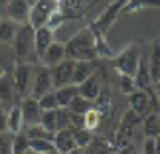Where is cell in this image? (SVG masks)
I'll return each instance as SVG.
<instances>
[{
    "label": "cell",
    "mask_w": 160,
    "mask_h": 154,
    "mask_svg": "<svg viewBox=\"0 0 160 154\" xmlns=\"http://www.w3.org/2000/svg\"><path fill=\"white\" fill-rule=\"evenodd\" d=\"M65 52L69 59L75 61H95L99 59V53H97V40L93 32L89 28L79 30L77 34H73L69 42L65 44Z\"/></svg>",
    "instance_id": "cell-1"
},
{
    "label": "cell",
    "mask_w": 160,
    "mask_h": 154,
    "mask_svg": "<svg viewBox=\"0 0 160 154\" xmlns=\"http://www.w3.org/2000/svg\"><path fill=\"white\" fill-rule=\"evenodd\" d=\"M12 46H14L16 63H28V59L36 53V28L30 22L20 24Z\"/></svg>",
    "instance_id": "cell-2"
},
{
    "label": "cell",
    "mask_w": 160,
    "mask_h": 154,
    "mask_svg": "<svg viewBox=\"0 0 160 154\" xmlns=\"http://www.w3.org/2000/svg\"><path fill=\"white\" fill-rule=\"evenodd\" d=\"M127 2H128V0H115V2H111L107 8L103 10L99 16H97V20H93L87 26L91 32H93L95 40H105V36H107V32L111 30V26H113L115 20L122 14Z\"/></svg>",
    "instance_id": "cell-3"
},
{
    "label": "cell",
    "mask_w": 160,
    "mask_h": 154,
    "mask_svg": "<svg viewBox=\"0 0 160 154\" xmlns=\"http://www.w3.org/2000/svg\"><path fill=\"white\" fill-rule=\"evenodd\" d=\"M140 63V47L137 44H128L117 57H113V67L119 71V75H132L137 73Z\"/></svg>",
    "instance_id": "cell-4"
},
{
    "label": "cell",
    "mask_w": 160,
    "mask_h": 154,
    "mask_svg": "<svg viewBox=\"0 0 160 154\" xmlns=\"http://www.w3.org/2000/svg\"><path fill=\"white\" fill-rule=\"evenodd\" d=\"M14 87H16V95L26 99L32 95V87H34V65L32 63H16L14 73Z\"/></svg>",
    "instance_id": "cell-5"
},
{
    "label": "cell",
    "mask_w": 160,
    "mask_h": 154,
    "mask_svg": "<svg viewBox=\"0 0 160 154\" xmlns=\"http://www.w3.org/2000/svg\"><path fill=\"white\" fill-rule=\"evenodd\" d=\"M59 0H36L32 10H30V24L34 28L48 26L52 22L53 14L58 12Z\"/></svg>",
    "instance_id": "cell-6"
},
{
    "label": "cell",
    "mask_w": 160,
    "mask_h": 154,
    "mask_svg": "<svg viewBox=\"0 0 160 154\" xmlns=\"http://www.w3.org/2000/svg\"><path fill=\"white\" fill-rule=\"evenodd\" d=\"M53 91V77H52V67L48 65H38L34 69V87H32V97L40 99L46 93Z\"/></svg>",
    "instance_id": "cell-7"
},
{
    "label": "cell",
    "mask_w": 160,
    "mask_h": 154,
    "mask_svg": "<svg viewBox=\"0 0 160 154\" xmlns=\"http://www.w3.org/2000/svg\"><path fill=\"white\" fill-rule=\"evenodd\" d=\"M73 69H75V59H63L61 63H58L55 67H52V77H53V87H65L71 85L73 81Z\"/></svg>",
    "instance_id": "cell-8"
},
{
    "label": "cell",
    "mask_w": 160,
    "mask_h": 154,
    "mask_svg": "<svg viewBox=\"0 0 160 154\" xmlns=\"http://www.w3.org/2000/svg\"><path fill=\"white\" fill-rule=\"evenodd\" d=\"M30 10H32V6L28 4V0H8V2H6L8 20L16 22L18 26L30 22Z\"/></svg>",
    "instance_id": "cell-9"
},
{
    "label": "cell",
    "mask_w": 160,
    "mask_h": 154,
    "mask_svg": "<svg viewBox=\"0 0 160 154\" xmlns=\"http://www.w3.org/2000/svg\"><path fill=\"white\" fill-rule=\"evenodd\" d=\"M128 105H131L132 111H137L138 115L146 117L148 113H152L154 111V107H152V99H150V91L148 89H134L131 95H128Z\"/></svg>",
    "instance_id": "cell-10"
},
{
    "label": "cell",
    "mask_w": 160,
    "mask_h": 154,
    "mask_svg": "<svg viewBox=\"0 0 160 154\" xmlns=\"http://www.w3.org/2000/svg\"><path fill=\"white\" fill-rule=\"evenodd\" d=\"M22 115H24V125L28 127H34V125H40L42 122V115H44V111L40 107V101L36 99V97H26V99L22 101Z\"/></svg>",
    "instance_id": "cell-11"
},
{
    "label": "cell",
    "mask_w": 160,
    "mask_h": 154,
    "mask_svg": "<svg viewBox=\"0 0 160 154\" xmlns=\"http://www.w3.org/2000/svg\"><path fill=\"white\" fill-rule=\"evenodd\" d=\"M53 32L50 26H42V28H36V57L40 61L44 59V55L48 52V47L53 44Z\"/></svg>",
    "instance_id": "cell-12"
},
{
    "label": "cell",
    "mask_w": 160,
    "mask_h": 154,
    "mask_svg": "<svg viewBox=\"0 0 160 154\" xmlns=\"http://www.w3.org/2000/svg\"><path fill=\"white\" fill-rule=\"evenodd\" d=\"M53 146L59 154H69L73 148H77L73 138V128H61L53 134Z\"/></svg>",
    "instance_id": "cell-13"
},
{
    "label": "cell",
    "mask_w": 160,
    "mask_h": 154,
    "mask_svg": "<svg viewBox=\"0 0 160 154\" xmlns=\"http://www.w3.org/2000/svg\"><path fill=\"white\" fill-rule=\"evenodd\" d=\"M63 59H67V52H65V46L59 44V42H53V44L48 47V52L42 59V63L48 65V67H55L58 63H61Z\"/></svg>",
    "instance_id": "cell-14"
},
{
    "label": "cell",
    "mask_w": 160,
    "mask_h": 154,
    "mask_svg": "<svg viewBox=\"0 0 160 154\" xmlns=\"http://www.w3.org/2000/svg\"><path fill=\"white\" fill-rule=\"evenodd\" d=\"M79 95L85 97L89 101H95L97 97L101 95V85H99V77H97V71L91 77H87L85 81L79 85Z\"/></svg>",
    "instance_id": "cell-15"
},
{
    "label": "cell",
    "mask_w": 160,
    "mask_h": 154,
    "mask_svg": "<svg viewBox=\"0 0 160 154\" xmlns=\"http://www.w3.org/2000/svg\"><path fill=\"white\" fill-rule=\"evenodd\" d=\"M97 71V65L93 61H75V69H73V85H81L87 77H91Z\"/></svg>",
    "instance_id": "cell-16"
},
{
    "label": "cell",
    "mask_w": 160,
    "mask_h": 154,
    "mask_svg": "<svg viewBox=\"0 0 160 154\" xmlns=\"http://www.w3.org/2000/svg\"><path fill=\"white\" fill-rule=\"evenodd\" d=\"M14 97H16L14 79H12V75L4 73V75L0 77V101H2V105H10L14 101Z\"/></svg>",
    "instance_id": "cell-17"
},
{
    "label": "cell",
    "mask_w": 160,
    "mask_h": 154,
    "mask_svg": "<svg viewBox=\"0 0 160 154\" xmlns=\"http://www.w3.org/2000/svg\"><path fill=\"white\" fill-rule=\"evenodd\" d=\"M148 69H150V79L152 83L160 81V40L152 44L150 57H148Z\"/></svg>",
    "instance_id": "cell-18"
},
{
    "label": "cell",
    "mask_w": 160,
    "mask_h": 154,
    "mask_svg": "<svg viewBox=\"0 0 160 154\" xmlns=\"http://www.w3.org/2000/svg\"><path fill=\"white\" fill-rule=\"evenodd\" d=\"M55 95H58V101H59V107L67 109L71 105V101L79 95V85H65V87H59L55 89Z\"/></svg>",
    "instance_id": "cell-19"
},
{
    "label": "cell",
    "mask_w": 160,
    "mask_h": 154,
    "mask_svg": "<svg viewBox=\"0 0 160 154\" xmlns=\"http://www.w3.org/2000/svg\"><path fill=\"white\" fill-rule=\"evenodd\" d=\"M160 134V115L158 111H152L144 117V137L146 138H156Z\"/></svg>",
    "instance_id": "cell-20"
},
{
    "label": "cell",
    "mask_w": 160,
    "mask_h": 154,
    "mask_svg": "<svg viewBox=\"0 0 160 154\" xmlns=\"http://www.w3.org/2000/svg\"><path fill=\"white\" fill-rule=\"evenodd\" d=\"M134 83H137V89H150L152 87V79H150V69H148V63H144L140 59L138 63V69L134 73Z\"/></svg>",
    "instance_id": "cell-21"
},
{
    "label": "cell",
    "mask_w": 160,
    "mask_h": 154,
    "mask_svg": "<svg viewBox=\"0 0 160 154\" xmlns=\"http://www.w3.org/2000/svg\"><path fill=\"white\" fill-rule=\"evenodd\" d=\"M24 127V115H22V107L20 105H14L8 111V131L12 134H18Z\"/></svg>",
    "instance_id": "cell-22"
},
{
    "label": "cell",
    "mask_w": 160,
    "mask_h": 154,
    "mask_svg": "<svg viewBox=\"0 0 160 154\" xmlns=\"http://www.w3.org/2000/svg\"><path fill=\"white\" fill-rule=\"evenodd\" d=\"M18 26L12 20H2L0 22V44H14Z\"/></svg>",
    "instance_id": "cell-23"
},
{
    "label": "cell",
    "mask_w": 160,
    "mask_h": 154,
    "mask_svg": "<svg viewBox=\"0 0 160 154\" xmlns=\"http://www.w3.org/2000/svg\"><path fill=\"white\" fill-rule=\"evenodd\" d=\"M142 8H160V0H128L122 14H132Z\"/></svg>",
    "instance_id": "cell-24"
},
{
    "label": "cell",
    "mask_w": 160,
    "mask_h": 154,
    "mask_svg": "<svg viewBox=\"0 0 160 154\" xmlns=\"http://www.w3.org/2000/svg\"><path fill=\"white\" fill-rule=\"evenodd\" d=\"M28 150H32L30 148V137L24 131H20L12 138V152L14 154H26Z\"/></svg>",
    "instance_id": "cell-25"
},
{
    "label": "cell",
    "mask_w": 160,
    "mask_h": 154,
    "mask_svg": "<svg viewBox=\"0 0 160 154\" xmlns=\"http://www.w3.org/2000/svg\"><path fill=\"white\" fill-rule=\"evenodd\" d=\"M93 103H95V109L99 111L103 117H109L111 115V109H113V99H111V95L107 93V91H103V93L97 97Z\"/></svg>",
    "instance_id": "cell-26"
},
{
    "label": "cell",
    "mask_w": 160,
    "mask_h": 154,
    "mask_svg": "<svg viewBox=\"0 0 160 154\" xmlns=\"http://www.w3.org/2000/svg\"><path fill=\"white\" fill-rule=\"evenodd\" d=\"M73 138H75V144L79 148H87L93 142V134L89 128H73Z\"/></svg>",
    "instance_id": "cell-27"
},
{
    "label": "cell",
    "mask_w": 160,
    "mask_h": 154,
    "mask_svg": "<svg viewBox=\"0 0 160 154\" xmlns=\"http://www.w3.org/2000/svg\"><path fill=\"white\" fill-rule=\"evenodd\" d=\"M42 127H46L50 132H58V109L55 111H44V115H42Z\"/></svg>",
    "instance_id": "cell-28"
},
{
    "label": "cell",
    "mask_w": 160,
    "mask_h": 154,
    "mask_svg": "<svg viewBox=\"0 0 160 154\" xmlns=\"http://www.w3.org/2000/svg\"><path fill=\"white\" fill-rule=\"evenodd\" d=\"M24 132H26L30 138H44V140H53V132H50L46 127H42V125L28 127Z\"/></svg>",
    "instance_id": "cell-29"
},
{
    "label": "cell",
    "mask_w": 160,
    "mask_h": 154,
    "mask_svg": "<svg viewBox=\"0 0 160 154\" xmlns=\"http://www.w3.org/2000/svg\"><path fill=\"white\" fill-rule=\"evenodd\" d=\"M30 148H32L34 152L46 154V152H52V150H55V146H53V140H44V138H30Z\"/></svg>",
    "instance_id": "cell-30"
},
{
    "label": "cell",
    "mask_w": 160,
    "mask_h": 154,
    "mask_svg": "<svg viewBox=\"0 0 160 154\" xmlns=\"http://www.w3.org/2000/svg\"><path fill=\"white\" fill-rule=\"evenodd\" d=\"M91 103H93V101H89V99H85V97L77 95L75 99L71 101V105H69L67 109H69V111H73V113H81V115H85V113H87V111H89L91 107H93Z\"/></svg>",
    "instance_id": "cell-31"
},
{
    "label": "cell",
    "mask_w": 160,
    "mask_h": 154,
    "mask_svg": "<svg viewBox=\"0 0 160 154\" xmlns=\"http://www.w3.org/2000/svg\"><path fill=\"white\" fill-rule=\"evenodd\" d=\"M38 101H40L42 111H55V109H59V101H58L55 91H52V93H46L44 97H40Z\"/></svg>",
    "instance_id": "cell-32"
},
{
    "label": "cell",
    "mask_w": 160,
    "mask_h": 154,
    "mask_svg": "<svg viewBox=\"0 0 160 154\" xmlns=\"http://www.w3.org/2000/svg\"><path fill=\"white\" fill-rule=\"evenodd\" d=\"M101 113L97 111L95 107H91L87 113H85V128H89V131H95L97 127L101 125Z\"/></svg>",
    "instance_id": "cell-33"
},
{
    "label": "cell",
    "mask_w": 160,
    "mask_h": 154,
    "mask_svg": "<svg viewBox=\"0 0 160 154\" xmlns=\"http://www.w3.org/2000/svg\"><path fill=\"white\" fill-rule=\"evenodd\" d=\"M61 128H71L69 109H63V107L58 109V131H61Z\"/></svg>",
    "instance_id": "cell-34"
},
{
    "label": "cell",
    "mask_w": 160,
    "mask_h": 154,
    "mask_svg": "<svg viewBox=\"0 0 160 154\" xmlns=\"http://www.w3.org/2000/svg\"><path fill=\"white\" fill-rule=\"evenodd\" d=\"M121 79V91L127 95H131L134 89H137V83H134V77L132 75H119Z\"/></svg>",
    "instance_id": "cell-35"
},
{
    "label": "cell",
    "mask_w": 160,
    "mask_h": 154,
    "mask_svg": "<svg viewBox=\"0 0 160 154\" xmlns=\"http://www.w3.org/2000/svg\"><path fill=\"white\" fill-rule=\"evenodd\" d=\"M12 138H14V134L8 137V134H0V154H14L12 152Z\"/></svg>",
    "instance_id": "cell-36"
},
{
    "label": "cell",
    "mask_w": 160,
    "mask_h": 154,
    "mask_svg": "<svg viewBox=\"0 0 160 154\" xmlns=\"http://www.w3.org/2000/svg\"><path fill=\"white\" fill-rule=\"evenodd\" d=\"M142 154H158L156 138H146V140H144V148H142Z\"/></svg>",
    "instance_id": "cell-37"
},
{
    "label": "cell",
    "mask_w": 160,
    "mask_h": 154,
    "mask_svg": "<svg viewBox=\"0 0 160 154\" xmlns=\"http://www.w3.org/2000/svg\"><path fill=\"white\" fill-rule=\"evenodd\" d=\"M8 132V113L0 111V134Z\"/></svg>",
    "instance_id": "cell-38"
},
{
    "label": "cell",
    "mask_w": 160,
    "mask_h": 154,
    "mask_svg": "<svg viewBox=\"0 0 160 154\" xmlns=\"http://www.w3.org/2000/svg\"><path fill=\"white\" fill-rule=\"evenodd\" d=\"M152 91H154L156 99H158V103H160V81H156V83H152Z\"/></svg>",
    "instance_id": "cell-39"
},
{
    "label": "cell",
    "mask_w": 160,
    "mask_h": 154,
    "mask_svg": "<svg viewBox=\"0 0 160 154\" xmlns=\"http://www.w3.org/2000/svg\"><path fill=\"white\" fill-rule=\"evenodd\" d=\"M69 154H85V148H79V146H77V148H73Z\"/></svg>",
    "instance_id": "cell-40"
},
{
    "label": "cell",
    "mask_w": 160,
    "mask_h": 154,
    "mask_svg": "<svg viewBox=\"0 0 160 154\" xmlns=\"http://www.w3.org/2000/svg\"><path fill=\"white\" fill-rule=\"evenodd\" d=\"M4 73H6V71H4V67H2V65H0V77H2V75H4Z\"/></svg>",
    "instance_id": "cell-41"
},
{
    "label": "cell",
    "mask_w": 160,
    "mask_h": 154,
    "mask_svg": "<svg viewBox=\"0 0 160 154\" xmlns=\"http://www.w3.org/2000/svg\"><path fill=\"white\" fill-rule=\"evenodd\" d=\"M46 154H59L58 150H52V152H46Z\"/></svg>",
    "instance_id": "cell-42"
},
{
    "label": "cell",
    "mask_w": 160,
    "mask_h": 154,
    "mask_svg": "<svg viewBox=\"0 0 160 154\" xmlns=\"http://www.w3.org/2000/svg\"><path fill=\"white\" fill-rule=\"evenodd\" d=\"M34 2H36V0H28V4H30V6H34Z\"/></svg>",
    "instance_id": "cell-43"
},
{
    "label": "cell",
    "mask_w": 160,
    "mask_h": 154,
    "mask_svg": "<svg viewBox=\"0 0 160 154\" xmlns=\"http://www.w3.org/2000/svg\"><path fill=\"white\" fill-rule=\"evenodd\" d=\"M26 154H34V150H28V152H26Z\"/></svg>",
    "instance_id": "cell-44"
},
{
    "label": "cell",
    "mask_w": 160,
    "mask_h": 154,
    "mask_svg": "<svg viewBox=\"0 0 160 154\" xmlns=\"http://www.w3.org/2000/svg\"><path fill=\"white\" fill-rule=\"evenodd\" d=\"M0 111H2V101H0Z\"/></svg>",
    "instance_id": "cell-45"
},
{
    "label": "cell",
    "mask_w": 160,
    "mask_h": 154,
    "mask_svg": "<svg viewBox=\"0 0 160 154\" xmlns=\"http://www.w3.org/2000/svg\"><path fill=\"white\" fill-rule=\"evenodd\" d=\"M2 2H6V0H0V4H2Z\"/></svg>",
    "instance_id": "cell-46"
},
{
    "label": "cell",
    "mask_w": 160,
    "mask_h": 154,
    "mask_svg": "<svg viewBox=\"0 0 160 154\" xmlns=\"http://www.w3.org/2000/svg\"><path fill=\"white\" fill-rule=\"evenodd\" d=\"M34 154H40V152H34Z\"/></svg>",
    "instance_id": "cell-47"
},
{
    "label": "cell",
    "mask_w": 160,
    "mask_h": 154,
    "mask_svg": "<svg viewBox=\"0 0 160 154\" xmlns=\"http://www.w3.org/2000/svg\"><path fill=\"white\" fill-rule=\"evenodd\" d=\"M0 22H2V18H0Z\"/></svg>",
    "instance_id": "cell-48"
},
{
    "label": "cell",
    "mask_w": 160,
    "mask_h": 154,
    "mask_svg": "<svg viewBox=\"0 0 160 154\" xmlns=\"http://www.w3.org/2000/svg\"><path fill=\"white\" fill-rule=\"evenodd\" d=\"M158 154H160V152H158Z\"/></svg>",
    "instance_id": "cell-49"
}]
</instances>
